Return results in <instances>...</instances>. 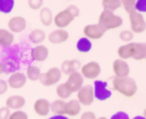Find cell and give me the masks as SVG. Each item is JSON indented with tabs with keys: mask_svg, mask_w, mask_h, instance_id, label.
I'll use <instances>...</instances> for the list:
<instances>
[{
	"mask_svg": "<svg viewBox=\"0 0 146 119\" xmlns=\"http://www.w3.org/2000/svg\"><path fill=\"white\" fill-rule=\"evenodd\" d=\"M80 15V9L77 6L71 4L54 17L53 23L59 29H64Z\"/></svg>",
	"mask_w": 146,
	"mask_h": 119,
	"instance_id": "obj_1",
	"label": "cell"
},
{
	"mask_svg": "<svg viewBox=\"0 0 146 119\" xmlns=\"http://www.w3.org/2000/svg\"><path fill=\"white\" fill-rule=\"evenodd\" d=\"M113 89L125 97H133L136 94L138 86L133 78L114 77L113 80Z\"/></svg>",
	"mask_w": 146,
	"mask_h": 119,
	"instance_id": "obj_2",
	"label": "cell"
},
{
	"mask_svg": "<svg viewBox=\"0 0 146 119\" xmlns=\"http://www.w3.org/2000/svg\"><path fill=\"white\" fill-rule=\"evenodd\" d=\"M123 23L122 17L108 10H103L98 16V24L106 32L117 29L123 25Z\"/></svg>",
	"mask_w": 146,
	"mask_h": 119,
	"instance_id": "obj_3",
	"label": "cell"
},
{
	"mask_svg": "<svg viewBox=\"0 0 146 119\" xmlns=\"http://www.w3.org/2000/svg\"><path fill=\"white\" fill-rule=\"evenodd\" d=\"M62 77L60 68L53 67L44 73H41L38 81L44 86H52L58 84Z\"/></svg>",
	"mask_w": 146,
	"mask_h": 119,
	"instance_id": "obj_4",
	"label": "cell"
},
{
	"mask_svg": "<svg viewBox=\"0 0 146 119\" xmlns=\"http://www.w3.org/2000/svg\"><path fill=\"white\" fill-rule=\"evenodd\" d=\"M80 73L85 79H95L101 75V67L98 62L91 61L81 66Z\"/></svg>",
	"mask_w": 146,
	"mask_h": 119,
	"instance_id": "obj_5",
	"label": "cell"
},
{
	"mask_svg": "<svg viewBox=\"0 0 146 119\" xmlns=\"http://www.w3.org/2000/svg\"><path fill=\"white\" fill-rule=\"evenodd\" d=\"M94 87L90 84L84 85L77 92V100L83 106H91L94 103Z\"/></svg>",
	"mask_w": 146,
	"mask_h": 119,
	"instance_id": "obj_6",
	"label": "cell"
},
{
	"mask_svg": "<svg viewBox=\"0 0 146 119\" xmlns=\"http://www.w3.org/2000/svg\"><path fill=\"white\" fill-rule=\"evenodd\" d=\"M131 29L133 33H141L146 29V22L143 16L138 11L129 14Z\"/></svg>",
	"mask_w": 146,
	"mask_h": 119,
	"instance_id": "obj_7",
	"label": "cell"
},
{
	"mask_svg": "<svg viewBox=\"0 0 146 119\" xmlns=\"http://www.w3.org/2000/svg\"><path fill=\"white\" fill-rule=\"evenodd\" d=\"M108 83L101 80H96L94 83V97L103 101L109 99L112 96V92L107 88Z\"/></svg>",
	"mask_w": 146,
	"mask_h": 119,
	"instance_id": "obj_8",
	"label": "cell"
},
{
	"mask_svg": "<svg viewBox=\"0 0 146 119\" xmlns=\"http://www.w3.org/2000/svg\"><path fill=\"white\" fill-rule=\"evenodd\" d=\"M84 78L79 72H74L68 75L66 82H64L66 87L71 93L78 92L84 86Z\"/></svg>",
	"mask_w": 146,
	"mask_h": 119,
	"instance_id": "obj_9",
	"label": "cell"
},
{
	"mask_svg": "<svg viewBox=\"0 0 146 119\" xmlns=\"http://www.w3.org/2000/svg\"><path fill=\"white\" fill-rule=\"evenodd\" d=\"M105 33L106 31L98 24H88L83 28V33L86 38L94 41L101 39Z\"/></svg>",
	"mask_w": 146,
	"mask_h": 119,
	"instance_id": "obj_10",
	"label": "cell"
},
{
	"mask_svg": "<svg viewBox=\"0 0 146 119\" xmlns=\"http://www.w3.org/2000/svg\"><path fill=\"white\" fill-rule=\"evenodd\" d=\"M27 26V20L21 16H12L7 23L9 31L12 33H19L26 29Z\"/></svg>",
	"mask_w": 146,
	"mask_h": 119,
	"instance_id": "obj_11",
	"label": "cell"
},
{
	"mask_svg": "<svg viewBox=\"0 0 146 119\" xmlns=\"http://www.w3.org/2000/svg\"><path fill=\"white\" fill-rule=\"evenodd\" d=\"M112 68L115 77H128L131 72L129 65L125 60L121 59H117L114 60V62H113Z\"/></svg>",
	"mask_w": 146,
	"mask_h": 119,
	"instance_id": "obj_12",
	"label": "cell"
},
{
	"mask_svg": "<svg viewBox=\"0 0 146 119\" xmlns=\"http://www.w3.org/2000/svg\"><path fill=\"white\" fill-rule=\"evenodd\" d=\"M48 41L53 45H59L66 42L69 38V33L65 29H56L48 35Z\"/></svg>",
	"mask_w": 146,
	"mask_h": 119,
	"instance_id": "obj_13",
	"label": "cell"
},
{
	"mask_svg": "<svg viewBox=\"0 0 146 119\" xmlns=\"http://www.w3.org/2000/svg\"><path fill=\"white\" fill-rule=\"evenodd\" d=\"M137 42H130L123 45L118 48L117 54L120 59L127 60L130 58L133 59L136 54Z\"/></svg>",
	"mask_w": 146,
	"mask_h": 119,
	"instance_id": "obj_14",
	"label": "cell"
},
{
	"mask_svg": "<svg viewBox=\"0 0 146 119\" xmlns=\"http://www.w3.org/2000/svg\"><path fill=\"white\" fill-rule=\"evenodd\" d=\"M27 78L26 75L21 72H15L9 76L7 80L9 87L13 89H19L24 87L27 84Z\"/></svg>",
	"mask_w": 146,
	"mask_h": 119,
	"instance_id": "obj_15",
	"label": "cell"
},
{
	"mask_svg": "<svg viewBox=\"0 0 146 119\" xmlns=\"http://www.w3.org/2000/svg\"><path fill=\"white\" fill-rule=\"evenodd\" d=\"M33 109L38 116L46 117L51 111V103L46 99H38L34 102Z\"/></svg>",
	"mask_w": 146,
	"mask_h": 119,
	"instance_id": "obj_16",
	"label": "cell"
},
{
	"mask_svg": "<svg viewBox=\"0 0 146 119\" xmlns=\"http://www.w3.org/2000/svg\"><path fill=\"white\" fill-rule=\"evenodd\" d=\"M26 104V99L21 95H11L5 101V106L10 110H19Z\"/></svg>",
	"mask_w": 146,
	"mask_h": 119,
	"instance_id": "obj_17",
	"label": "cell"
},
{
	"mask_svg": "<svg viewBox=\"0 0 146 119\" xmlns=\"http://www.w3.org/2000/svg\"><path fill=\"white\" fill-rule=\"evenodd\" d=\"M81 67V63L78 60H66L61 63L60 69L62 74L70 75L74 72H78Z\"/></svg>",
	"mask_w": 146,
	"mask_h": 119,
	"instance_id": "obj_18",
	"label": "cell"
},
{
	"mask_svg": "<svg viewBox=\"0 0 146 119\" xmlns=\"http://www.w3.org/2000/svg\"><path fill=\"white\" fill-rule=\"evenodd\" d=\"M49 51L48 48L44 45H38L34 47L31 52V57L33 60L36 62H41L45 61L48 58Z\"/></svg>",
	"mask_w": 146,
	"mask_h": 119,
	"instance_id": "obj_19",
	"label": "cell"
},
{
	"mask_svg": "<svg viewBox=\"0 0 146 119\" xmlns=\"http://www.w3.org/2000/svg\"><path fill=\"white\" fill-rule=\"evenodd\" d=\"M81 105L77 99H71L66 102L65 114L69 116H76L81 113Z\"/></svg>",
	"mask_w": 146,
	"mask_h": 119,
	"instance_id": "obj_20",
	"label": "cell"
},
{
	"mask_svg": "<svg viewBox=\"0 0 146 119\" xmlns=\"http://www.w3.org/2000/svg\"><path fill=\"white\" fill-rule=\"evenodd\" d=\"M39 20L44 26H50L54 21L51 10L48 7H42L39 11Z\"/></svg>",
	"mask_w": 146,
	"mask_h": 119,
	"instance_id": "obj_21",
	"label": "cell"
},
{
	"mask_svg": "<svg viewBox=\"0 0 146 119\" xmlns=\"http://www.w3.org/2000/svg\"><path fill=\"white\" fill-rule=\"evenodd\" d=\"M46 35L44 30L41 28H35L30 32L29 35V39L32 43L36 45H40L45 41Z\"/></svg>",
	"mask_w": 146,
	"mask_h": 119,
	"instance_id": "obj_22",
	"label": "cell"
},
{
	"mask_svg": "<svg viewBox=\"0 0 146 119\" xmlns=\"http://www.w3.org/2000/svg\"><path fill=\"white\" fill-rule=\"evenodd\" d=\"M14 41V35L9 30L0 28V46H11Z\"/></svg>",
	"mask_w": 146,
	"mask_h": 119,
	"instance_id": "obj_23",
	"label": "cell"
},
{
	"mask_svg": "<svg viewBox=\"0 0 146 119\" xmlns=\"http://www.w3.org/2000/svg\"><path fill=\"white\" fill-rule=\"evenodd\" d=\"M66 102L62 99H56L51 103V111L54 116H64Z\"/></svg>",
	"mask_w": 146,
	"mask_h": 119,
	"instance_id": "obj_24",
	"label": "cell"
},
{
	"mask_svg": "<svg viewBox=\"0 0 146 119\" xmlns=\"http://www.w3.org/2000/svg\"><path fill=\"white\" fill-rule=\"evenodd\" d=\"M76 49L78 52L82 53H86L91 51L92 48V42L89 39L86 37H82L80 38L76 42Z\"/></svg>",
	"mask_w": 146,
	"mask_h": 119,
	"instance_id": "obj_25",
	"label": "cell"
},
{
	"mask_svg": "<svg viewBox=\"0 0 146 119\" xmlns=\"http://www.w3.org/2000/svg\"><path fill=\"white\" fill-rule=\"evenodd\" d=\"M41 69L35 65H31L29 67L26 72V76L27 79L31 81V82H36L39 79L41 76Z\"/></svg>",
	"mask_w": 146,
	"mask_h": 119,
	"instance_id": "obj_26",
	"label": "cell"
},
{
	"mask_svg": "<svg viewBox=\"0 0 146 119\" xmlns=\"http://www.w3.org/2000/svg\"><path fill=\"white\" fill-rule=\"evenodd\" d=\"M101 6L104 10L114 12L122 7L121 1L120 0H103L101 1Z\"/></svg>",
	"mask_w": 146,
	"mask_h": 119,
	"instance_id": "obj_27",
	"label": "cell"
},
{
	"mask_svg": "<svg viewBox=\"0 0 146 119\" xmlns=\"http://www.w3.org/2000/svg\"><path fill=\"white\" fill-rule=\"evenodd\" d=\"M4 69V73L9 75V74H12L17 72V71L19 69V65L17 61L14 60H7L5 62H3Z\"/></svg>",
	"mask_w": 146,
	"mask_h": 119,
	"instance_id": "obj_28",
	"label": "cell"
},
{
	"mask_svg": "<svg viewBox=\"0 0 146 119\" xmlns=\"http://www.w3.org/2000/svg\"><path fill=\"white\" fill-rule=\"evenodd\" d=\"M56 94L57 96L59 98V99H62V100L68 99L72 94V93L68 90V89L66 87L64 83L60 84L56 86Z\"/></svg>",
	"mask_w": 146,
	"mask_h": 119,
	"instance_id": "obj_29",
	"label": "cell"
},
{
	"mask_svg": "<svg viewBox=\"0 0 146 119\" xmlns=\"http://www.w3.org/2000/svg\"><path fill=\"white\" fill-rule=\"evenodd\" d=\"M14 7V0H0V12L2 14H9Z\"/></svg>",
	"mask_w": 146,
	"mask_h": 119,
	"instance_id": "obj_30",
	"label": "cell"
},
{
	"mask_svg": "<svg viewBox=\"0 0 146 119\" xmlns=\"http://www.w3.org/2000/svg\"><path fill=\"white\" fill-rule=\"evenodd\" d=\"M135 4H136V1L135 0H123L121 1V5L128 14H131L136 11Z\"/></svg>",
	"mask_w": 146,
	"mask_h": 119,
	"instance_id": "obj_31",
	"label": "cell"
},
{
	"mask_svg": "<svg viewBox=\"0 0 146 119\" xmlns=\"http://www.w3.org/2000/svg\"><path fill=\"white\" fill-rule=\"evenodd\" d=\"M134 38L133 33L131 31L125 30V31H121L119 33V38L123 42H128L132 41Z\"/></svg>",
	"mask_w": 146,
	"mask_h": 119,
	"instance_id": "obj_32",
	"label": "cell"
},
{
	"mask_svg": "<svg viewBox=\"0 0 146 119\" xmlns=\"http://www.w3.org/2000/svg\"><path fill=\"white\" fill-rule=\"evenodd\" d=\"M8 119H29V116L26 112L19 110L11 113Z\"/></svg>",
	"mask_w": 146,
	"mask_h": 119,
	"instance_id": "obj_33",
	"label": "cell"
},
{
	"mask_svg": "<svg viewBox=\"0 0 146 119\" xmlns=\"http://www.w3.org/2000/svg\"><path fill=\"white\" fill-rule=\"evenodd\" d=\"M27 4H28V7L31 10L36 11L42 8L44 1L43 0H29L27 1Z\"/></svg>",
	"mask_w": 146,
	"mask_h": 119,
	"instance_id": "obj_34",
	"label": "cell"
},
{
	"mask_svg": "<svg viewBox=\"0 0 146 119\" xmlns=\"http://www.w3.org/2000/svg\"><path fill=\"white\" fill-rule=\"evenodd\" d=\"M135 9L139 13H146V0L136 1Z\"/></svg>",
	"mask_w": 146,
	"mask_h": 119,
	"instance_id": "obj_35",
	"label": "cell"
},
{
	"mask_svg": "<svg viewBox=\"0 0 146 119\" xmlns=\"http://www.w3.org/2000/svg\"><path fill=\"white\" fill-rule=\"evenodd\" d=\"M10 114H11L10 109H8L7 106L0 107V119H8Z\"/></svg>",
	"mask_w": 146,
	"mask_h": 119,
	"instance_id": "obj_36",
	"label": "cell"
},
{
	"mask_svg": "<svg viewBox=\"0 0 146 119\" xmlns=\"http://www.w3.org/2000/svg\"><path fill=\"white\" fill-rule=\"evenodd\" d=\"M110 119H130L128 113L124 111H118L114 113Z\"/></svg>",
	"mask_w": 146,
	"mask_h": 119,
	"instance_id": "obj_37",
	"label": "cell"
},
{
	"mask_svg": "<svg viewBox=\"0 0 146 119\" xmlns=\"http://www.w3.org/2000/svg\"><path fill=\"white\" fill-rule=\"evenodd\" d=\"M9 86L7 81L0 79V96L4 94L8 91Z\"/></svg>",
	"mask_w": 146,
	"mask_h": 119,
	"instance_id": "obj_38",
	"label": "cell"
},
{
	"mask_svg": "<svg viewBox=\"0 0 146 119\" xmlns=\"http://www.w3.org/2000/svg\"><path fill=\"white\" fill-rule=\"evenodd\" d=\"M80 119H97L96 116L93 111H86L81 114Z\"/></svg>",
	"mask_w": 146,
	"mask_h": 119,
	"instance_id": "obj_39",
	"label": "cell"
},
{
	"mask_svg": "<svg viewBox=\"0 0 146 119\" xmlns=\"http://www.w3.org/2000/svg\"><path fill=\"white\" fill-rule=\"evenodd\" d=\"M48 119H69L65 116H53Z\"/></svg>",
	"mask_w": 146,
	"mask_h": 119,
	"instance_id": "obj_40",
	"label": "cell"
},
{
	"mask_svg": "<svg viewBox=\"0 0 146 119\" xmlns=\"http://www.w3.org/2000/svg\"><path fill=\"white\" fill-rule=\"evenodd\" d=\"M4 73V65H3V62H0V75H1Z\"/></svg>",
	"mask_w": 146,
	"mask_h": 119,
	"instance_id": "obj_41",
	"label": "cell"
},
{
	"mask_svg": "<svg viewBox=\"0 0 146 119\" xmlns=\"http://www.w3.org/2000/svg\"><path fill=\"white\" fill-rule=\"evenodd\" d=\"M132 119H146V118L142 116H135L134 118H133Z\"/></svg>",
	"mask_w": 146,
	"mask_h": 119,
	"instance_id": "obj_42",
	"label": "cell"
},
{
	"mask_svg": "<svg viewBox=\"0 0 146 119\" xmlns=\"http://www.w3.org/2000/svg\"><path fill=\"white\" fill-rule=\"evenodd\" d=\"M97 119H108V118H107L106 117H104V116H101V117H99Z\"/></svg>",
	"mask_w": 146,
	"mask_h": 119,
	"instance_id": "obj_43",
	"label": "cell"
},
{
	"mask_svg": "<svg viewBox=\"0 0 146 119\" xmlns=\"http://www.w3.org/2000/svg\"><path fill=\"white\" fill-rule=\"evenodd\" d=\"M143 117H145L146 118V109H145V110L143 111Z\"/></svg>",
	"mask_w": 146,
	"mask_h": 119,
	"instance_id": "obj_44",
	"label": "cell"
},
{
	"mask_svg": "<svg viewBox=\"0 0 146 119\" xmlns=\"http://www.w3.org/2000/svg\"><path fill=\"white\" fill-rule=\"evenodd\" d=\"M145 60H146V56H145Z\"/></svg>",
	"mask_w": 146,
	"mask_h": 119,
	"instance_id": "obj_45",
	"label": "cell"
}]
</instances>
